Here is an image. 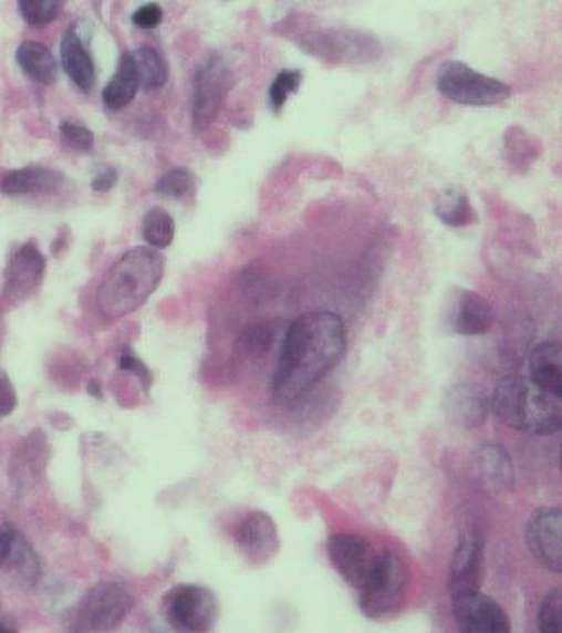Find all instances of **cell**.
Returning <instances> with one entry per match:
<instances>
[{
    "label": "cell",
    "mask_w": 562,
    "mask_h": 633,
    "mask_svg": "<svg viewBox=\"0 0 562 633\" xmlns=\"http://www.w3.org/2000/svg\"><path fill=\"white\" fill-rule=\"evenodd\" d=\"M13 565L17 574L27 582H35L37 575L40 572V562L37 559L35 553L30 550L29 544L25 540L19 537V535H13L12 548H10V553L7 556V561Z\"/></svg>",
    "instance_id": "cell-29"
},
{
    "label": "cell",
    "mask_w": 562,
    "mask_h": 633,
    "mask_svg": "<svg viewBox=\"0 0 562 633\" xmlns=\"http://www.w3.org/2000/svg\"><path fill=\"white\" fill-rule=\"evenodd\" d=\"M117 366L123 372L133 373L137 380H139L140 385L144 386V390H149L150 385H153V376H150L149 369L144 365L143 360L133 352V350L126 349L119 353L117 356Z\"/></svg>",
    "instance_id": "cell-33"
},
{
    "label": "cell",
    "mask_w": 562,
    "mask_h": 633,
    "mask_svg": "<svg viewBox=\"0 0 562 633\" xmlns=\"http://www.w3.org/2000/svg\"><path fill=\"white\" fill-rule=\"evenodd\" d=\"M20 15L30 27H45L62 12L63 0H17Z\"/></svg>",
    "instance_id": "cell-28"
},
{
    "label": "cell",
    "mask_w": 562,
    "mask_h": 633,
    "mask_svg": "<svg viewBox=\"0 0 562 633\" xmlns=\"http://www.w3.org/2000/svg\"><path fill=\"white\" fill-rule=\"evenodd\" d=\"M495 319L497 315H495L493 308L483 295L467 291V289L454 292L449 312H447V323L457 335H485L490 332Z\"/></svg>",
    "instance_id": "cell-16"
},
{
    "label": "cell",
    "mask_w": 562,
    "mask_h": 633,
    "mask_svg": "<svg viewBox=\"0 0 562 633\" xmlns=\"http://www.w3.org/2000/svg\"><path fill=\"white\" fill-rule=\"evenodd\" d=\"M15 60L23 75L33 83L49 86L59 79V63L43 43L27 40L17 49Z\"/></svg>",
    "instance_id": "cell-20"
},
{
    "label": "cell",
    "mask_w": 562,
    "mask_h": 633,
    "mask_svg": "<svg viewBox=\"0 0 562 633\" xmlns=\"http://www.w3.org/2000/svg\"><path fill=\"white\" fill-rule=\"evenodd\" d=\"M133 609V598L116 582H101L91 588L70 614L72 631L110 632L123 624Z\"/></svg>",
    "instance_id": "cell-6"
},
{
    "label": "cell",
    "mask_w": 562,
    "mask_h": 633,
    "mask_svg": "<svg viewBox=\"0 0 562 633\" xmlns=\"http://www.w3.org/2000/svg\"><path fill=\"white\" fill-rule=\"evenodd\" d=\"M162 20H164V10L157 3H146L133 13V22L144 30L156 29L160 25Z\"/></svg>",
    "instance_id": "cell-34"
},
{
    "label": "cell",
    "mask_w": 562,
    "mask_h": 633,
    "mask_svg": "<svg viewBox=\"0 0 562 633\" xmlns=\"http://www.w3.org/2000/svg\"><path fill=\"white\" fill-rule=\"evenodd\" d=\"M346 352V326L329 311L305 312L288 326L271 388L278 399L295 401L332 372Z\"/></svg>",
    "instance_id": "cell-1"
},
{
    "label": "cell",
    "mask_w": 562,
    "mask_h": 633,
    "mask_svg": "<svg viewBox=\"0 0 562 633\" xmlns=\"http://www.w3.org/2000/svg\"><path fill=\"white\" fill-rule=\"evenodd\" d=\"M17 407V393L9 375L0 370V419L10 416Z\"/></svg>",
    "instance_id": "cell-35"
},
{
    "label": "cell",
    "mask_w": 562,
    "mask_h": 633,
    "mask_svg": "<svg viewBox=\"0 0 562 633\" xmlns=\"http://www.w3.org/2000/svg\"><path fill=\"white\" fill-rule=\"evenodd\" d=\"M137 90H139V79H137L133 53H124L116 73L104 87V106L111 111L124 110L136 97Z\"/></svg>",
    "instance_id": "cell-21"
},
{
    "label": "cell",
    "mask_w": 562,
    "mask_h": 633,
    "mask_svg": "<svg viewBox=\"0 0 562 633\" xmlns=\"http://www.w3.org/2000/svg\"><path fill=\"white\" fill-rule=\"evenodd\" d=\"M434 214L450 228L469 227L477 221L476 210L460 187H449L440 191L434 204Z\"/></svg>",
    "instance_id": "cell-22"
},
{
    "label": "cell",
    "mask_w": 562,
    "mask_h": 633,
    "mask_svg": "<svg viewBox=\"0 0 562 633\" xmlns=\"http://www.w3.org/2000/svg\"><path fill=\"white\" fill-rule=\"evenodd\" d=\"M530 378L541 388L562 396V353L558 343L538 345L531 353Z\"/></svg>",
    "instance_id": "cell-19"
},
{
    "label": "cell",
    "mask_w": 562,
    "mask_h": 633,
    "mask_svg": "<svg viewBox=\"0 0 562 633\" xmlns=\"http://www.w3.org/2000/svg\"><path fill=\"white\" fill-rule=\"evenodd\" d=\"M60 134H62L63 144L69 149L76 151V153H87V151L93 149V133L83 124L65 121V123L60 124Z\"/></svg>",
    "instance_id": "cell-32"
},
{
    "label": "cell",
    "mask_w": 562,
    "mask_h": 633,
    "mask_svg": "<svg viewBox=\"0 0 562 633\" xmlns=\"http://www.w3.org/2000/svg\"><path fill=\"white\" fill-rule=\"evenodd\" d=\"M165 612L178 631L208 632L217 624L218 602L214 592L204 585H180L165 599Z\"/></svg>",
    "instance_id": "cell-9"
},
{
    "label": "cell",
    "mask_w": 562,
    "mask_h": 633,
    "mask_svg": "<svg viewBox=\"0 0 562 633\" xmlns=\"http://www.w3.org/2000/svg\"><path fill=\"white\" fill-rule=\"evenodd\" d=\"M15 631V627H12V625H7L6 622H2V624H0V632H13Z\"/></svg>",
    "instance_id": "cell-38"
},
{
    "label": "cell",
    "mask_w": 562,
    "mask_h": 633,
    "mask_svg": "<svg viewBox=\"0 0 562 633\" xmlns=\"http://www.w3.org/2000/svg\"><path fill=\"white\" fill-rule=\"evenodd\" d=\"M87 392H90V395H93L96 397H101V395H103V393H101L100 383H97V382H91L90 388H87Z\"/></svg>",
    "instance_id": "cell-37"
},
{
    "label": "cell",
    "mask_w": 562,
    "mask_h": 633,
    "mask_svg": "<svg viewBox=\"0 0 562 633\" xmlns=\"http://www.w3.org/2000/svg\"><path fill=\"white\" fill-rule=\"evenodd\" d=\"M143 235L150 248H168L175 238L174 218L167 211L162 210V208H153L144 217Z\"/></svg>",
    "instance_id": "cell-24"
},
{
    "label": "cell",
    "mask_w": 562,
    "mask_h": 633,
    "mask_svg": "<svg viewBox=\"0 0 562 633\" xmlns=\"http://www.w3.org/2000/svg\"><path fill=\"white\" fill-rule=\"evenodd\" d=\"M437 91L460 106L491 107L511 96V86L483 75L464 62H444L437 70Z\"/></svg>",
    "instance_id": "cell-5"
},
{
    "label": "cell",
    "mask_w": 562,
    "mask_h": 633,
    "mask_svg": "<svg viewBox=\"0 0 562 633\" xmlns=\"http://www.w3.org/2000/svg\"><path fill=\"white\" fill-rule=\"evenodd\" d=\"M480 469L490 480L508 487L511 481V464L501 447H483L480 453Z\"/></svg>",
    "instance_id": "cell-30"
},
{
    "label": "cell",
    "mask_w": 562,
    "mask_h": 633,
    "mask_svg": "<svg viewBox=\"0 0 562 633\" xmlns=\"http://www.w3.org/2000/svg\"><path fill=\"white\" fill-rule=\"evenodd\" d=\"M326 551L335 571L356 591L363 588L379 558L378 551L358 535H332Z\"/></svg>",
    "instance_id": "cell-11"
},
{
    "label": "cell",
    "mask_w": 562,
    "mask_h": 633,
    "mask_svg": "<svg viewBox=\"0 0 562 633\" xmlns=\"http://www.w3.org/2000/svg\"><path fill=\"white\" fill-rule=\"evenodd\" d=\"M117 172L111 167H104L103 170L97 172L94 175L93 180H91V188L94 191H100V194H104V191H110L111 188H114V185L117 184Z\"/></svg>",
    "instance_id": "cell-36"
},
{
    "label": "cell",
    "mask_w": 562,
    "mask_h": 633,
    "mask_svg": "<svg viewBox=\"0 0 562 633\" xmlns=\"http://www.w3.org/2000/svg\"><path fill=\"white\" fill-rule=\"evenodd\" d=\"M231 86L233 73L221 56H210L197 70L191 91V124L197 133H204L218 120Z\"/></svg>",
    "instance_id": "cell-8"
},
{
    "label": "cell",
    "mask_w": 562,
    "mask_h": 633,
    "mask_svg": "<svg viewBox=\"0 0 562 633\" xmlns=\"http://www.w3.org/2000/svg\"><path fill=\"white\" fill-rule=\"evenodd\" d=\"M274 343V329L268 323H256L241 333L237 342V352L241 356H262Z\"/></svg>",
    "instance_id": "cell-27"
},
{
    "label": "cell",
    "mask_w": 562,
    "mask_h": 633,
    "mask_svg": "<svg viewBox=\"0 0 562 633\" xmlns=\"http://www.w3.org/2000/svg\"><path fill=\"white\" fill-rule=\"evenodd\" d=\"M495 414L520 433L548 436L562 426V396L553 395L527 376L501 380L491 397Z\"/></svg>",
    "instance_id": "cell-3"
},
{
    "label": "cell",
    "mask_w": 562,
    "mask_h": 633,
    "mask_svg": "<svg viewBox=\"0 0 562 633\" xmlns=\"http://www.w3.org/2000/svg\"><path fill=\"white\" fill-rule=\"evenodd\" d=\"M237 543L242 558L249 564L262 568L269 564L281 550L278 525L266 511H251L242 520Z\"/></svg>",
    "instance_id": "cell-14"
},
{
    "label": "cell",
    "mask_w": 562,
    "mask_h": 633,
    "mask_svg": "<svg viewBox=\"0 0 562 633\" xmlns=\"http://www.w3.org/2000/svg\"><path fill=\"white\" fill-rule=\"evenodd\" d=\"M46 258L33 241L17 248L3 272V295L10 304L25 302L40 288L45 274Z\"/></svg>",
    "instance_id": "cell-12"
},
{
    "label": "cell",
    "mask_w": 562,
    "mask_h": 633,
    "mask_svg": "<svg viewBox=\"0 0 562 633\" xmlns=\"http://www.w3.org/2000/svg\"><path fill=\"white\" fill-rule=\"evenodd\" d=\"M527 543L533 558L553 572L562 569L561 510L538 508L527 525Z\"/></svg>",
    "instance_id": "cell-13"
},
{
    "label": "cell",
    "mask_w": 562,
    "mask_h": 633,
    "mask_svg": "<svg viewBox=\"0 0 562 633\" xmlns=\"http://www.w3.org/2000/svg\"><path fill=\"white\" fill-rule=\"evenodd\" d=\"M410 574L398 554L392 551L379 553L378 562L360 589V611L373 621L392 618L406 601Z\"/></svg>",
    "instance_id": "cell-4"
},
{
    "label": "cell",
    "mask_w": 562,
    "mask_h": 633,
    "mask_svg": "<svg viewBox=\"0 0 562 633\" xmlns=\"http://www.w3.org/2000/svg\"><path fill=\"white\" fill-rule=\"evenodd\" d=\"M65 185V177L59 170L29 165L0 175V194L7 197H35L60 190Z\"/></svg>",
    "instance_id": "cell-17"
},
{
    "label": "cell",
    "mask_w": 562,
    "mask_h": 633,
    "mask_svg": "<svg viewBox=\"0 0 562 633\" xmlns=\"http://www.w3.org/2000/svg\"><path fill=\"white\" fill-rule=\"evenodd\" d=\"M60 55H62V66L70 80L80 87L84 93H90L96 84V66L91 59L90 50L84 43L83 37L80 35L76 25L70 27L63 35L62 46H60Z\"/></svg>",
    "instance_id": "cell-18"
},
{
    "label": "cell",
    "mask_w": 562,
    "mask_h": 633,
    "mask_svg": "<svg viewBox=\"0 0 562 633\" xmlns=\"http://www.w3.org/2000/svg\"><path fill=\"white\" fill-rule=\"evenodd\" d=\"M452 615L457 627L466 633L511 632L510 615L495 599L488 598L480 589L450 592Z\"/></svg>",
    "instance_id": "cell-10"
},
{
    "label": "cell",
    "mask_w": 562,
    "mask_h": 633,
    "mask_svg": "<svg viewBox=\"0 0 562 633\" xmlns=\"http://www.w3.org/2000/svg\"><path fill=\"white\" fill-rule=\"evenodd\" d=\"M304 73L302 70H282L269 86L268 100L272 113L279 114L288 104L289 97L301 90Z\"/></svg>",
    "instance_id": "cell-26"
},
{
    "label": "cell",
    "mask_w": 562,
    "mask_h": 633,
    "mask_svg": "<svg viewBox=\"0 0 562 633\" xmlns=\"http://www.w3.org/2000/svg\"><path fill=\"white\" fill-rule=\"evenodd\" d=\"M136 63L137 79L139 87L147 91L159 90L168 80L167 63L159 55V52L150 46H140L133 53Z\"/></svg>",
    "instance_id": "cell-23"
},
{
    "label": "cell",
    "mask_w": 562,
    "mask_h": 633,
    "mask_svg": "<svg viewBox=\"0 0 562 633\" xmlns=\"http://www.w3.org/2000/svg\"><path fill=\"white\" fill-rule=\"evenodd\" d=\"M561 588L548 592L540 608V631L543 633H558L561 631Z\"/></svg>",
    "instance_id": "cell-31"
},
{
    "label": "cell",
    "mask_w": 562,
    "mask_h": 633,
    "mask_svg": "<svg viewBox=\"0 0 562 633\" xmlns=\"http://www.w3.org/2000/svg\"><path fill=\"white\" fill-rule=\"evenodd\" d=\"M164 271V256L150 246H137L124 252L97 291L101 315L116 320L133 314L157 291Z\"/></svg>",
    "instance_id": "cell-2"
},
{
    "label": "cell",
    "mask_w": 562,
    "mask_h": 633,
    "mask_svg": "<svg viewBox=\"0 0 562 633\" xmlns=\"http://www.w3.org/2000/svg\"><path fill=\"white\" fill-rule=\"evenodd\" d=\"M299 46L308 55L335 65L368 63L382 55L378 39L360 30L308 32L299 39Z\"/></svg>",
    "instance_id": "cell-7"
},
{
    "label": "cell",
    "mask_w": 562,
    "mask_h": 633,
    "mask_svg": "<svg viewBox=\"0 0 562 633\" xmlns=\"http://www.w3.org/2000/svg\"><path fill=\"white\" fill-rule=\"evenodd\" d=\"M197 188V178L187 168H171L157 180L156 194L168 200H185Z\"/></svg>",
    "instance_id": "cell-25"
},
{
    "label": "cell",
    "mask_w": 562,
    "mask_h": 633,
    "mask_svg": "<svg viewBox=\"0 0 562 633\" xmlns=\"http://www.w3.org/2000/svg\"><path fill=\"white\" fill-rule=\"evenodd\" d=\"M485 541L477 527L460 533L450 569V592L480 589L482 584Z\"/></svg>",
    "instance_id": "cell-15"
}]
</instances>
